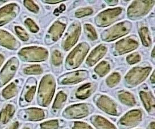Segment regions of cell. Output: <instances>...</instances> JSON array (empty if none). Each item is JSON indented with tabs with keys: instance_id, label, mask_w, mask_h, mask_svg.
<instances>
[{
	"instance_id": "8",
	"label": "cell",
	"mask_w": 155,
	"mask_h": 129,
	"mask_svg": "<svg viewBox=\"0 0 155 129\" xmlns=\"http://www.w3.org/2000/svg\"><path fill=\"white\" fill-rule=\"evenodd\" d=\"M0 45L10 50H17L20 44L11 34L0 29Z\"/></svg>"
},
{
	"instance_id": "22",
	"label": "cell",
	"mask_w": 155,
	"mask_h": 129,
	"mask_svg": "<svg viewBox=\"0 0 155 129\" xmlns=\"http://www.w3.org/2000/svg\"><path fill=\"white\" fill-rule=\"evenodd\" d=\"M149 129H155V127H154V123L150 124V126L149 127Z\"/></svg>"
},
{
	"instance_id": "7",
	"label": "cell",
	"mask_w": 155,
	"mask_h": 129,
	"mask_svg": "<svg viewBox=\"0 0 155 129\" xmlns=\"http://www.w3.org/2000/svg\"><path fill=\"white\" fill-rule=\"evenodd\" d=\"M21 83L22 81L20 79H16L7 85L1 92V99L6 101L15 97L18 94Z\"/></svg>"
},
{
	"instance_id": "23",
	"label": "cell",
	"mask_w": 155,
	"mask_h": 129,
	"mask_svg": "<svg viewBox=\"0 0 155 129\" xmlns=\"http://www.w3.org/2000/svg\"><path fill=\"white\" fill-rule=\"evenodd\" d=\"M22 129H30L29 128H28V127H24V128H23Z\"/></svg>"
},
{
	"instance_id": "5",
	"label": "cell",
	"mask_w": 155,
	"mask_h": 129,
	"mask_svg": "<svg viewBox=\"0 0 155 129\" xmlns=\"http://www.w3.org/2000/svg\"><path fill=\"white\" fill-rule=\"evenodd\" d=\"M20 8L15 3H11L0 9V27L9 23L16 17Z\"/></svg>"
},
{
	"instance_id": "16",
	"label": "cell",
	"mask_w": 155,
	"mask_h": 129,
	"mask_svg": "<svg viewBox=\"0 0 155 129\" xmlns=\"http://www.w3.org/2000/svg\"><path fill=\"white\" fill-rule=\"evenodd\" d=\"M25 24L27 25V26L28 27L29 29L33 32H36L38 31L39 30V28L38 27V26L33 23V21H32L30 19H27L26 21H25Z\"/></svg>"
},
{
	"instance_id": "18",
	"label": "cell",
	"mask_w": 155,
	"mask_h": 129,
	"mask_svg": "<svg viewBox=\"0 0 155 129\" xmlns=\"http://www.w3.org/2000/svg\"><path fill=\"white\" fill-rule=\"evenodd\" d=\"M52 62H53V63L55 66H58V65H59L61 63V54L59 52H55L53 53V55H52Z\"/></svg>"
},
{
	"instance_id": "1",
	"label": "cell",
	"mask_w": 155,
	"mask_h": 129,
	"mask_svg": "<svg viewBox=\"0 0 155 129\" xmlns=\"http://www.w3.org/2000/svg\"><path fill=\"white\" fill-rule=\"evenodd\" d=\"M55 89V80L51 75L45 76L39 86L38 102L40 106L45 107L50 104Z\"/></svg>"
},
{
	"instance_id": "19",
	"label": "cell",
	"mask_w": 155,
	"mask_h": 129,
	"mask_svg": "<svg viewBox=\"0 0 155 129\" xmlns=\"http://www.w3.org/2000/svg\"><path fill=\"white\" fill-rule=\"evenodd\" d=\"M19 127V123L18 121H14L8 125L5 129H18Z\"/></svg>"
},
{
	"instance_id": "15",
	"label": "cell",
	"mask_w": 155,
	"mask_h": 129,
	"mask_svg": "<svg viewBox=\"0 0 155 129\" xmlns=\"http://www.w3.org/2000/svg\"><path fill=\"white\" fill-rule=\"evenodd\" d=\"M15 31L20 39H21L23 41H26L28 40V34H27L25 31L22 28L20 27H16Z\"/></svg>"
},
{
	"instance_id": "6",
	"label": "cell",
	"mask_w": 155,
	"mask_h": 129,
	"mask_svg": "<svg viewBox=\"0 0 155 129\" xmlns=\"http://www.w3.org/2000/svg\"><path fill=\"white\" fill-rule=\"evenodd\" d=\"M45 113L44 110L37 108L23 109L17 112V117L24 121H38L44 119Z\"/></svg>"
},
{
	"instance_id": "20",
	"label": "cell",
	"mask_w": 155,
	"mask_h": 129,
	"mask_svg": "<svg viewBox=\"0 0 155 129\" xmlns=\"http://www.w3.org/2000/svg\"><path fill=\"white\" fill-rule=\"evenodd\" d=\"M78 125H76L75 128L74 129H92L90 128V127L85 125L86 124H80V123H77Z\"/></svg>"
},
{
	"instance_id": "11",
	"label": "cell",
	"mask_w": 155,
	"mask_h": 129,
	"mask_svg": "<svg viewBox=\"0 0 155 129\" xmlns=\"http://www.w3.org/2000/svg\"><path fill=\"white\" fill-rule=\"evenodd\" d=\"M60 122L58 120H52L40 124L36 129H59Z\"/></svg>"
},
{
	"instance_id": "3",
	"label": "cell",
	"mask_w": 155,
	"mask_h": 129,
	"mask_svg": "<svg viewBox=\"0 0 155 129\" xmlns=\"http://www.w3.org/2000/svg\"><path fill=\"white\" fill-rule=\"evenodd\" d=\"M18 54L22 61L25 62L41 61L47 57V51L39 48H25Z\"/></svg>"
},
{
	"instance_id": "12",
	"label": "cell",
	"mask_w": 155,
	"mask_h": 129,
	"mask_svg": "<svg viewBox=\"0 0 155 129\" xmlns=\"http://www.w3.org/2000/svg\"><path fill=\"white\" fill-rule=\"evenodd\" d=\"M61 23H56L55 25L52 26V27L50 29L49 34L50 37L51 36L52 39L56 40L59 37V36L61 34V32L63 30L62 25L60 24Z\"/></svg>"
},
{
	"instance_id": "21",
	"label": "cell",
	"mask_w": 155,
	"mask_h": 129,
	"mask_svg": "<svg viewBox=\"0 0 155 129\" xmlns=\"http://www.w3.org/2000/svg\"><path fill=\"white\" fill-rule=\"evenodd\" d=\"M4 62V57L2 55H0V67L2 64V63Z\"/></svg>"
},
{
	"instance_id": "9",
	"label": "cell",
	"mask_w": 155,
	"mask_h": 129,
	"mask_svg": "<svg viewBox=\"0 0 155 129\" xmlns=\"http://www.w3.org/2000/svg\"><path fill=\"white\" fill-rule=\"evenodd\" d=\"M16 112V107L12 103H8L0 111V124H8L13 118Z\"/></svg>"
},
{
	"instance_id": "14",
	"label": "cell",
	"mask_w": 155,
	"mask_h": 129,
	"mask_svg": "<svg viewBox=\"0 0 155 129\" xmlns=\"http://www.w3.org/2000/svg\"><path fill=\"white\" fill-rule=\"evenodd\" d=\"M92 89V85L91 84H88L83 86L82 89H79L78 91L77 95L80 98H86L91 93V91Z\"/></svg>"
},
{
	"instance_id": "17",
	"label": "cell",
	"mask_w": 155,
	"mask_h": 129,
	"mask_svg": "<svg viewBox=\"0 0 155 129\" xmlns=\"http://www.w3.org/2000/svg\"><path fill=\"white\" fill-rule=\"evenodd\" d=\"M24 5H25V6L28 8L30 11H34V12H37L38 11V10H39L38 7L33 3V2L27 1H24Z\"/></svg>"
},
{
	"instance_id": "2",
	"label": "cell",
	"mask_w": 155,
	"mask_h": 129,
	"mask_svg": "<svg viewBox=\"0 0 155 129\" xmlns=\"http://www.w3.org/2000/svg\"><path fill=\"white\" fill-rule=\"evenodd\" d=\"M19 66V61L16 57H12L6 63L0 71V87L7 84L14 77Z\"/></svg>"
},
{
	"instance_id": "13",
	"label": "cell",
	"mask_w": 155,
	"mask_h": 129,
	"mask_svg": "<svg viewBox=\"0 0 155 129\" xmlns=\"http://www.w3.org/2000/svg\"><path fill=\"white\" fill-rule=\"evenodd\" d=\"M23 72L26 75H40L42 73L43 69L40 66L35 65L25 68Z\"/></svg>"
},
{
	"instance_id": "10",
	"label": "cell",
	"mask_w": 155,
	"mask_h": 129,
	"mask_svg": "<svg viewBox=\"0 0 155 129\" xmlns=\"http://www.w3.org/2000/svg\"><path fill=\"white\" fill-rule=\"evenodd\" d=\"M66 96L63 93V92H59L56 97L55 100L52 106V111H56L61 108L64 103L66 101Z\"/></svg>"
},
{
	"instance_id": "4",
	"label": "cell",
	"mask_w": 155,
	"mask_h": 129,
	"mask_svg": "<svg viewBox=\"0 0 155 129\" xmlns=\"http://www.w3.org/2000/svg\"><path fill=\"white\" fill-rule=\"evenodd\" d=\"M36 80L33 78L29 79L27 81L20 96V106H26L32 101L36 89Z\"/></svg>"
}]
</instances>
